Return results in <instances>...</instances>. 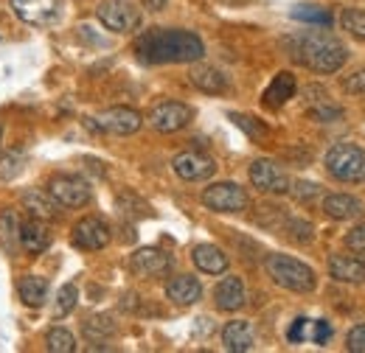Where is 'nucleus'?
Here are the masks:
<instances>
[{"label": "nucleus", "mask_w": 365, "mask_h": 353, "mask_svg": "<svg viewBox=\"0 0 365 353\" xmlns=\"http://www.w3.org/2000/svg\"><path fill=\"white\" fill-rule=\"evenodd\" d=\"M135 56L146 65H191L205 56V45L194 31L149 28L135 40Z\"/></svg>", "instance_id": "f257e3e1"}, {"label": "nucleus", "mask_w": 365, "mask_h": 353, "mask_svg": "<svg viewBox=\"0 0 365 353\" xmlns=\"http://www.w3.org/2000/svg\"><path fill=\"white\" fill-rule=\"evenodd\" d=\"M295 62L315 73H337L349 62V48L340 43L334 34L326 31H307L287 40Z\"/></svg>", "instance_id": "f03ea898"}, {"label": "nucleus", "mask_w": 365, "mask_h": 353, "mask_svg": "<svg viewBox=\"0 0 365 353\" xmlns=\"http://www.w3.org/2000/svg\"><path fill=\"white\" fill-rule=\"evenodd\" d=\"M264 266H267V275L273 278V283H278L281 289H289V292H298V295H309L318 286L315 269L307 266L304 261H298V258H292V255H284V253L267 255Z\"/></svg>", "instance_id": "7ed1b4c3"}, {"label": "nucleus", "mask_w": 365, "mask_h": 353, "mask_svg": "<svg viewBox=\"0 0 365 353\" xmlns=\"http://www.w3.org/2000/svg\"><path fill=\"white\" fill-rule=\"evenodd\" d=\"M326 172L340 182H363L365 179V149L357 143H337L326 152Z\"/></svg>", "instance_id": "20e7f679"}, {"label": "nucleus", "mask_w": 365, "mask_h": 353, "mask_svg": "<svg viewBox=\"0 0 365 353\" xmlns=\"http://www.w3.org/2000/svg\"><path fill=\"white\" fill-rule=\"evenodd\" d=\"M85 127H91L93 132L107 135H135L143 127V115L133 107H110L104 112H98L96 118H85Z\"/></svg>", "instance_id": "39448f33"}, {"label": "nucleus", "mask_w": 365, "mask_h": 353, "mask_svg": "<svg viewBox=\"0 0 365 353\" xmlns=\"http://www.w3.org/2000/svg\"><path fill=\"white\" fill-rule=\"evenodd\" d=\"M202 205L214 214H242L250 205V196L236 182H214L202 191Z\"/></svg>", "instance_id": "423d86ee"}, {"label": "nucleus", "mask_w": 365, "mask_h": 353, "mask_svg": "<svg viewBox=\"0 0 365 353\" xmlns=\"http://www.w3.org/2000/svg\"><path fill=\"white\" fill-rule=\"evenodd\" d=\"M96 17L113 34H130L140 26V11L130 0H104V3H98Z\"/></svg>", "instance_id": "0eeeda50"}, {"label": "nucleus", "mask_w": 365, "mask_h": 353, "mask_svg": "<svg viewBox=\"0 0 365 353\" xmlns=\"http://www.w3.org/2000/svg\"><path fill=\"white\" fill-rule=\"evenodd\" d=\"M11 3V11L26 23V26H34V28H48V26H56L59 17H62V0H9Z\"/></svg>", "instance_id": "6e6552de"}, {"label": "nucleus", "mask_w": 365, "mask_h": 353, "mask_svg": "<svg viewBox=\"0 0 365 353\" xmlns=\"http://www.w3.org/2000/svg\"><path fill=\"white\" fill-rule=\"evenodd\" d=\"M191 118H194V110L188 104H182V101H160L149 112V127L155 132L172 135L185 130L191 124Z\"/></svg>", "instance_id": "1a4fd4ad"}, {"label": "nucleus", "mask_w": 365, "mask_h": 353, "mask_svg": "<svg viewBox=\"0 0 365 353\" xmlns=\"http://www.w3.org/2000/svg\"><path fill=\"white\" fill-rule=\"evenodd\" d=\"M48 194L62 205V208H85L91 202L93 191L88 179L76 174H56L48 185Z\"/></svg>", "instance_id": "9d476101"}, {"label": "nucleus", "mask_w": 365, "mask_h": 353, "mask_svg": "<svg viewBox=\"0 0 365 353\" xmlns=\"http://www.w3.org/2000/svg\"><path fill=\"white\" fill-rule=\"evenodd\" d=\"M250 182L262 194H275V196L278 194H289V185H292L289 174L275 160H267V157L253 160V166H250Z\"/></svg>", "instance_id": "9b49d317"}, {"label": "nucleus", "mask_w": 365, "mask_h": 353, "mask_svg": "<svg viewBox=\"0 0 365 353\" xmlns=\"http://www.w3.org/2000/svg\"><path fill=\"white\" fill-rule=\"evenodd\" d=\"M113 233L107 227V221H101L98 216H85L73 224L71 230V241L76 250H88V253H96V250H104L110 244Z\"/></svg>", "instance_id": "f8f14e48"}, {"label": "nucleus", "mask_w": 365, "mask_h": 353, "mask_svg": "<svg viewBox=\"0 0 365 353\" xmlns=\"http://www.w3.org/2000/svg\"><path fill=\"white\" fill-rule=\"evenodd\" d=\"M172 169L175 174L185 179V182H200V179H208V176L217 174V160L205 152H197V149H188L175 154L172 160Z\"/></svg>", "instance_id": "ddd939ff"}, {"label": "nucleus", "mask_w": 365, "mask_h": 353, "mask_svg": "<svg viewBox=\"0 0 365 353\" xmlns=\"http://www.w3.org/2000/svg\"><path fill=\"white\" fill-rule=\"evenodd\" d=\"M130 264H133V272L140 278H163V275L172 272L175 261H172L169 253H163L158 247H140Z\"/></svg>", "instance_id": "4468645a"}, {"label": "nucleus", "mask_w": 365, "mask_h": 353, "mask_svg": "<svg viewBox=\"0 0 365 353\" xmlns=\"http://www.w3.org/2000/svg\"><path fill=\"white\" fill-rule=\"evenodd\" d=\"M214 303L220 311H239L245 303H247V289H245V280L236 278V275H228L217 283L214 289Z\"/></svg>", "instance_id": "2eb2a0df"}, {"label": "nucleus", "mask_w": 365, "mask_h": 353, "mask_svg": "<svg viewBox=\"0 0 365 353\" xmlns=\"http://www.w3.org/2000/svg\"><path fill=\"white\" fill-rule=\"evenodd\" d=\"M188 79H191L194 88L208 93V95H222L230 88L228 76L220 68H211V65H194L191 73H188Z\"/></svg>", "instance_id": "dca6fc26"}, {"label": "nucleus", "mask_w": 365, "mask_h": 353, "mask_svg": "<svg viewBox=\"0 0 365 353\" xmlns=\"http://www.w3.org/2000/svg\"><path fill=\"white\" fill-rule=\"evenodd\" d=\"M166 297L175 306H194L202 297V283L197 278H191V275H175L166 283Z\"/></svg>", "instance_id": "f3484780"}, {"label": "nucleus", "mask_w": 365, "mask_h": 353, "mask_svg": "<svg viewBox=\"0 0 365 353\" xmlns=\"http://www.w3.org/2000/svg\"><path fill=\"white\" fill-rule=\"evenodd\" d=\"M295 76L289 73V70H281V73H275V79L267 85L264 90V95H262V104L267 107V110H281L292 95H295Z\"/></svg>", "instance_id": "a211bd4d"}, {"label": "nucleus", "mask_w": 365, "mask_h": 353, "mask_svg": "<svg viewBox=\"0 0 365 353\" xmlns=\"http://www.w3.org/2000/svg\"><path fill=\"white\" fill-rule=\"evenodd\" d=\"M23 208L31 214V219H40V221L56 219V214H59V202L51 194L40 191V188L23 191Z\"/></svg>", "instance_id": "6ab92c4d"}, {"label": "nucleus", "mask_w": 365, "mask_h": 353, "mask_svg": "<svg viewBox=\"0 0 365 353\" xmlns=\"http://www.w3.org/2000/svg\"><path fill=\"white\" fill-rule=\"evenodd\" d=\"M191 261H194V266L200 272H205V275H222L230 264L228 255L220 247H214V244H197L191 250Z\"/></svg>", "instance_id": "aec40b11"}, {"label": "nucleus", "mask_w": 365, "mask_h": 353, "mask_svg": "<svg viewBox=\"0 0 365 353\" xmlns=\"http://www.w3.org/2000/svg\"><path fill=\"white\" fill-rule=\"evenodd\" d=\"M323 211L334 221L357 219V216H363V202L357 196H349V194H331L323 199Z\"/></svg>", "instance_id": "412c9836"}, {"label": "nucleus", "mask_w": 365, "mask_h": 353, "mask_svg": "<svg viewBox=\"0 0 365 353\" xmlns=\"http://www.w3.org/2000/svg\"><path fill=\"white\" fill-rule=\"evenodd\" d=\"M329 275L340 283H365V261L354 258V255H331Z\"/></svg>", "instance_id": "4be33fe9"}, {"label": "nucleus", "mask_w": 365, "mask_h": 353, "mask_svg": "<svg viewBox=\"0 0 365 353\" xmlns=\"http://www.w3.org/2000/svg\"><path fill=\"white\" fill-rule=\"evenodd\" d=\"M222 345L230 353L253 351V328L247 320H233L222 328Z\"/></svg>", "instance_id": "5701e85b"}, {"label": "nucleus", "mask_w": 365, "mask_h": 353, "mask_svg": "<svg viewBox=\"0 0 365 353\" xmlns=\"http://www.w3.org/2000/svg\"><path fill=\"white\" fill-rule=\"evenodd\" d=\"M20 244H23L26 253L40 255L51 247V233H48V227L40 219H31L26 224H20Z\"/></svg>", "instance_id": "b1692460"}, {"label": "nucleus", "mask_w": 365, "mask_h": 353, "mask_svg": "<svg viewBox=\"0 0 365 353\" xmlns=\"http://www.w3.org/2000/svg\"><path fill=\"white\" fill-rule=\"evenodd\" d=\"M17 295L29 309H40L48 300V280L40 275H23L17 280Z\"/></svg>", "instance_id": "393cba45"}, {"label": "nucleus", "mask_w": 365, "mask_h": 353, "mask_svg": "<svg viewBox=\"0 0 365 353\" xmlns=\"http://www.w3.org/2000/svg\"><path fill=\"white\" fill-rule=\"evenodd\" d=\"M20 241V221L14 211H0V244L6 250H14Z\"/></svg>", "instance_id": "a878e982"}, {"label": "nucleus", "mask_w": 365, "mask_h": 353, "mask_svg": "<svg viewBox=\"0 0 365 353\" xmlns=\"http://www.w3.org/2000/svg\"><path fill=\"white\" fill-rule=\"evenodd\" d=\"M46 348L51 353H73L76 351V337L68 328H51L46 334Z\"/></svg>", "instance_id": "bb28decb"}, {"label": "nucleus", "mask_w": 365, "mask_h": 353, "mask_svg": "<svg viewBox=\"0 0 365 353\" xmlns=\"http://www.w3.org/2000/svg\"><path fill=\"white\" fill-rule=\"evenodd\" d=\"M76 303H79V289H76L73 283H65V286L56 292V303H53V320H62V317H68L71 311L76 309Z\"/></svg>", "instance_id": "cd10ccee"}, {"label": "nucleus", "mask_w": 365, "mask_h": 353, "mask_svg": "<svg viewBox=\"0 0 365 353\" xmlns=\"http://www.w3.org/2000/svg\"><path fill=\"white\" fill-rule=\"evenodd\" d=\"M113 334H115V322H113L107 314L91 317V320L85 322V337L93 339V342H101V339H107V337H113Z\"/></svg>", "instance_id": "c85d7f7f"}, {"label": "nucleus", "mask_w": 365, "mask_h": 353, "mask_svg": "<svg viewBox=\"0 0 365 353\" xmlns=\"http://www.w3.org/2000/svg\"><path fill=\"white\" fill-rule=\"evenodd\" d=\"M340 26H343V31H349L351 37L365 40V11L363 9H343V14H340Z\"/></svg>", "instance_id": "c756f323"}, {"label": "nucleus", "mask_w": 365, "mask_h": 353, "mask_svg": "<svg viewBox=\"0 0 365 353\" xmlns=\"http://www.w3.org/2000/svg\"><path fill=\"white\" fill-rule=\"evenodd\" d=\"M289 14H292L295 20H301V23H312V26H331V14H329L326 9H320V6H295Z\"/></svg>", "instance_id": "7c9ffc66"}, {"label": "nucleus", "mask_w": 365, "mask_h": 353, "mask_svg": "<svg viewBox=\"0 0 365 353\" xmlns=\"http://www.w3.org/2000/svg\"><path fill=\"white\" fill-rule=\"evenodd\" d=\"M23 169H26V157H23L20 152H9V154L0 157V179H3V182L17 179Z\"/></svg>", "instance_id": "2f4dec72"}, {"label": "nucleus", "mask_w": 365, "mask_h": 353, "mask_svg": "<svg viewBox=\"0 0 365 353\" xmlns=\"http://www.w3.org/2000/svg\"><path fill=\"white\" fill-rule=\"evenodd\" d=\"M284 230H287V236H289L292 241H298V244H307V241L315 238V227L304 219H287L284 221Z\"/></svg>", "instance_id": "473e14b6"}, {"label": "nucleus", "mask_w": 365, "mask_h": 353, "mask_svg": "<svg viewBox=\"0 0 365 353\" xmlns=\"http://www.w3.org/2000/svg\"><path fill=\"white\" fill-rule=\"evenodd\" d=\"M289 194L298 199V202H309V199H315L320 194V185L318 182H295V185H289Z\"/></svg>", "instance_id": "72a5a7b5"}, {"label": "nucleus", "mask_w": 365, "mask_h": 353, "mask_svg": "<svg viewBox=\"0 0 365 353\" xmlns=\"http://www.w3.org/2000/svg\"><path fill=\"white\" fill-rule=\"evenodd\" d=\"M230 118H233L236 127H242L245 132L250 135V137H256V140L267 135V130H264L262 124H256V118H250V115H236V112H230Z\"/></svg>", "instance_id": "f704fd0d"}, {"label": "nucleus", "mask_w": 365, "mask_h": 353, "mask_svg": "<svg viewBox=\"0 0 365 353\" xmlns=\"http://www.w3.org/2000/svg\"><path fill=\"white\" fill-rule=\"evenodd\" d=\"M309 322L312 320H307V317H298L292 325H289V331H287V339L289 342H304V339H309Z\"/></svg>", "instance_id": "c9c22d12"}, {"label": "nucleus", "mask_w": 365, "mask_h": 353, "mask_svg": "<svg viewBox=\"0 0 365 353\" xmlns=\"http://www.w3.org/2000/svg\"><path fill=\"white\" fill-rule=\"evenodd\" d=\"M309 339H312L315 345H326V342L331 339V325H329L326 320H315V322H309Z\"/></svg>", "instance_id": "e433bc0d"}, {"label": "nucleus", "mask_w": 365, "mask_h": 353, "mask_svg": "<svg viewBox=\"0 0 365 353\" xmlns=\"http://www.w3.org/2000/svg\"><path fill=\"white\" fill-rule=\"evenodd\" d=\"M343 90L349 95H365V68L363 70H354L351 76L343 79Z\"/></svg>", "instance_id": "4c0bfd02"}, {"label": "nucleus", "mask_w": 365, "mask_h": 353, "mask_svg": "<svg viewBox=\"0 0 365 353\" xmlns=\"http://www.w3.org/2000/svg\"><path fill=\"white\" fill-rule=\"evenodd\" d=\"M346 247L354 253H365V221L346 233Z\"/></svg>", "instance_id": "58836bf2"}, {"label": "nucleus", "mask_w": 365, "mask_h": 353, "mask_svg": "<svg viewBox=\"0 0 365 353\" xmlns=\"http://www.w3.org/2000/svg\"><path fill=\"white\" fill-rule=\"evenodd\" d=\"M346 348L351 353H365V325H357L346 337Z\"/></svg>", "instance_id": "ea45409f"}, {"label": "nucleus", "mask_w": 365, "mask_h": 353, "mask_svg": "<svg viewBox=\"0 0 365 353\" xmlns=\"http://www.w3.org/2000/svg\"><path fill=\"white\" fill-rule=\"evenodd\" d=\"M315 121H323V124H329V121H334V118H340L343 115V110L340 107H331V104H323V107H312V112H309Z\"/></svg>", "instance_id": "a19ab883"}, {"label": "nucleus", "mask_w": 365, "mask_h": 353, "mask_svg": "<svg viewBox=\"0 0 365 353\" xmlns=\"http://www.w3.org/2000/svg\"><path fill=\"white\" fill-rule=\"evenodd\" d=\"M140 3H143L149 11H160V9H166V3H169V0H140Z\"/></svg>", "instance_id": "79ce46f5"}, {"label": "nucleus", "mask_w": 365, "mask_h": 353, "mask_svg": "<svg viewBox=\"0 0 365 353\" xmlns=\"http://www.w3.org/2000/svg\"><path fill=\"white\" fill-rule=\"evenodd\" d=\"M0 140H3V132H0Z\"/></svg>", "instance_id": "37998d69"}]
</instances>
